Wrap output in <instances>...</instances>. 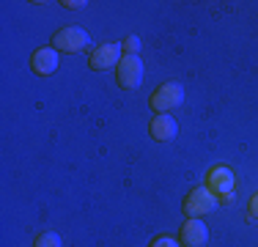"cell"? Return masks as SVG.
<instances>
[{"mask_svg":"<svg viewBox=\"0 0 258 247\" xmlns=\"http://www.w3.org/2000/svg\"><path fill=\"white\" fill-rule=\"evenodd\" d=\"M206 187L212 190L217 198L231 201V198H233V187H236V176H233V170L225 168V165H214V168L206 173Z\"/></svg>","mask_w":258,"mask_h":247,"instance_id":"cell-1","label":"cell"},{"mask_svg":"<svg viewBox=\"0 0 258 247\" xmlns=\"http://www.w3.org/2000/svg\"><path fill=\"white\" fill-rule=\"evenodd\" d=\"M184 104V88L179 83H165L159 85L154 91V96H151V107L157 110V113H173L176 107H181Z\"/></svg>","mask_w":258,"mask_h":247,"instance_id":"cell-2","label":"cell"},{"mask_svg":"<svg viewBox=\"0 0 258 247\" xmlns=\"http://www.w3.org/2000/svg\"><path fill=\"white\" fill-rule=\"evenodd\" d=\"M214 206H217V195L209 187H195L192 193L187 195V201H184L187 217H204V214L214 212Z\"/></svg>","mask_w":258,"mask_h":247,"instance_id":"cell-3","label":"cell"},{"mask_svg":"<svg viewBox=\"0 0 258 247\" xmlns=\"http://www.w3.org/2000/svg\"><path fill=\"white\" fill-rule=\"evenodd\" d=\"M88 44H91V36L80 25H69V28L55 33V49H63V52H80Z\"/></svg>","mask_w":258,"mask_h":247,"instance_id":"cell-4","label":"cell"},{"mask_svg":"<svg viewBox=\"0 0 258 247\" xmlns=\"http://www.w3.org/2000/svg\"><path fill=\"white\" fill-rule=\"evenodd\" d=\"M115 69H118V85L121 88L132 91L143 83V60H140L138 55H124Z\"/></svg>","mask_w":258,"mask_h":247,"instance_id":"cell-5","label":"cell"},{"mask_svg":"<svg viewBox=\"0 0 258 247\" xmlns=\"http://www.w3.org/2000/svg\"><path fill=\"white\" fill-rule=\"evenodd\" d=\"M121 58H124V47H121V41H110V44H102V47H96L94 52H91V66L104 72V69L118 66Z\"/></svg>","mask_w":258,"mask_h":247,"instance_id":"cell-6","label":"cell"},{"mask_svg":"<svg viewBox=\"0 0 258 247\" xmlns=\"http://www.w3.org/2000/svg\"><path fill=\"white\" fill-rule=\"evenodd\" d=\"M209 239V228L206 222H201V217H189L181 225V244L184 247H204Z\"/></svg>","mask_w":258,"mask_h":247,"instance_id":"cell-7","label":"cell"},{"mask_svg":"<svg viewBox=\"0 0 258 247\" xmlns=\"http://www.w3.org/2000/svg\"><path fill=\"white\" fill-rule=\"evenodd\" d=\"M58 60H60V55H58V49L55 47H41V49H36L33 52V58H30V64H33V72H39V74H52L55 69H58Z\"/></svg>","mask_w":258,"mask_h":247,"instance_id":"cell-8","label":"cell"},{"mask_svg":"<svg viewBox=\"0 0 258 247\" xmlns=\"http://www.w3.org/2000/svg\"><path fill=\"white\" fill-rule=\"evenodd\" d=\"M176 135H179V124H176L173 115L162 113L157 115L154 121H151V138L159 140V143H168V140H173Z\"/></svg>","mask_w":258,"mask_h":247,"instance_id":"cell-9","label":"cell"},{"mask_svg":"<svg viewBox=\"0 0 258 247\" xmlns=\"http://www.w3.org/2000/svg\"><path fill=\"white\" fill-rule=\"evenodd\" d=\"M36 247H60V236L55 231H44L36 236Z\"/></svg>","mask_w":258,"mask_h":247,"instance_id":"cell-10","label":"cell"},{"mask_svg":"<svg viewBox=\"0 0 258 247\" xmlns=\"http://www.w3.org/2000/svg\"><path fill=\"white\" fill-rule=\"evenodd\" d=\"M121 47L126 49V55H138V49H140V39H138V36H126V39L121 41Z\"/></svg>","mask_w":258,"mask_h":247,"instance_id":"cell-11","label":"cell"},{"mask_svg":"<svg viewBox=\"0 0 258 247\" xmlns=\"http://www.w3.org/2000/svg\"><path fill=\"white\" fill-rule=\"evenodd\" d=\"M151 247H181V244L176 242L173 236H159V239H154V242H151Z\"/></svg>","mask_w":258,"mask_h":247,"instance_id":"cell-12","label":"cell"},{"mask_svg":"<svg viewBox=\"0 0 258 247\" xmlns=\"http://www.w3.org/2000/svg\"><path fill=\"white\" fill-rule=\"evenodd\" d=\"M250 214H253V217H258V193L250 198Z\"/></svg>","mask_w":258,"mask_h":247,"instance_id":"cell-13","label":"cell"},{"mask_svg":"<svg viewBox=\"0 0 258 247\" xmlns=\"http://www.w3.org/2000/svg\"><path fill=\"white\" fill-rule=\"evenodd\" d=\"M63 6H69V9H80V6H85V3H80V0H69V3H63Z\"/></svg>","mask_w":258,"mask_h":247,"instance_id":"cell-14","label":"cell"}]
</instances>
